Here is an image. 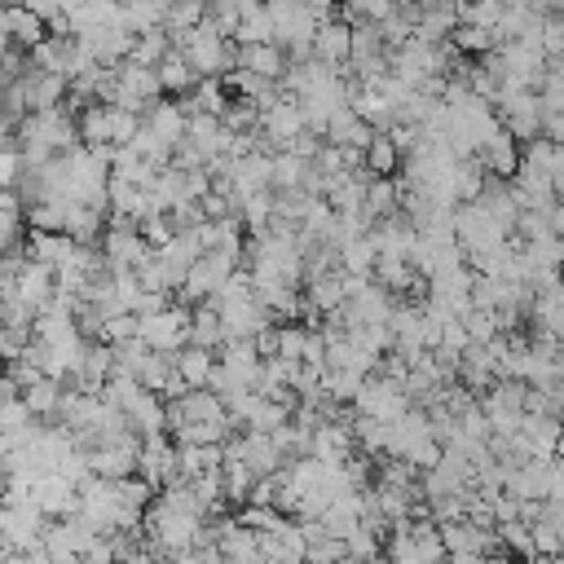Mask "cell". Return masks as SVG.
<instances>
[{
  "instance_id": "1",
  "label": "cell",
  "mask_w": 564,
  "mask_h": 564,
  "mask_svg": "<svg viewBox=\"0 0 564 564\" xmlns=\"http://www.w3.org/2000/svg\"><path fill=\"white\" fill-rule=\"evenodd\" d=\"M494 115H498V123L516 137V141H533V137H542V97H538V88H498V97H494Z\"/></svg>"
},
{
  "instance_id": "2",
  "label": "cell",
  "mask_w": 564,
  "mask_h": 564,
  "mask_svg": "<svg viewBox=\"0 0 564 564\" xmlns=\"http://www.w3.org/2000/svg\"><path fill=\"white\" fill-rule=\"evenodd\" d=\"M410 405L414 401L405 397V383L392 379V375H383V370L366 375L361 388H357V397H352V414H370V419H383V423H397Z\"/></svg>"
},
{
  "instance_id": "3",
  "label": "cell",
  "mask_w": 564,
  "mask_h": 564,
  "mask_svg": "<svg viewBox=\"0 0 564 564\" xmlns=\"http://www.w3.org/2000/svg\"><path fill=\"white\" fill-rule=\"evenodd\" d=\"M189 313H194V304H185V300L176 295L167 308L141 317V339H145L150 348H159V352H181V348L189 344Z\"/></svg>"
},
{
  "instance_id": "4",
  "label": "cell",
  "mask_w": 564,
  "mask_h": 564,
  "mask_svg": "<svg viewBox=\"0 0 564 564\" xmlns=\"http://www.w3.org/2000/svg\"><path fill=\"white\" fill-rule=\"evenodd\" d=\"M308 123H304V106H300V97H291V93H278L264 110H260V150H282L295 132H304Z\"/></svg>"
},
{
  "instance_id": "5",
  "label": "cell",
  "mask_w": 564,
  "mask_h": 564,
  "mask_svg": "<svg viewBox=\"0 0 564 564\" xmlns=\"http://www.w3.org/2000/svg\"><path fill=\"white\" fill-rule=\"evenodd\" d=\"M154 247L141 238V225L137 220H110L106 234H101V256H106V269H137Z\"/></svg>"
},
{
  "instance_id": "6",
  "label": "cell",
  "mask_w": 564,
  "mask_h": 564,
  "mask_svg": "<svg viewBox=\"0 0 564 564\" xmlns=\"http://www.w3.org/2000/svg\"><path fill=\"white\" fill-rule=\"evenodd\" d=\"M137 476H141V480H150L154 489H163V485H172V480L181 476V463H176V436H172V432L141 436Z\"/></svg>"
},
{
  "instance_id": "7",
  "label": "cell",
  "mask_w": 564,
  "mask_h": 564,
  "mask_svg": "<svg viewBox=\"0 0 564 564\" xmlns=\"http://www.w3.org/2000/svg\"><path fill=\"white\" fill-rule=\"evenodd\" d=\"M313 57L344 70V66L352 62V22H348V18H326V22H317Z\"/></svg>"
},
{
  "instance_id": "8",
  "label": "cell",
  "mask_w": 564,
  "mask_h": 564,
  "mask_svg": "<svg viewBox=\"0 0 564 564\" xmlns=\"http://www.w3.org/2000/svg\"><path fill=\"white\" fill-rule=\"evenodd\" d=\"M476 159L485 163V172H489V176L511 181V176H516V167H520V141H516L507 128H498V132H489V137L480 141Z\"/></svg>"
},
{
  "instance_id": "9",
  "label": "cell",
  "mask_w": 564,
  "mask_h": 564,
  "mask_svg": "<svg viewBox=\"0 0 564 564\" xmlns=\"http://www.w3.org/2000/svg\"><path fill=\"white\" fill-rule=\"evenodd\" d=\"M238 66L242 70H251V75H260V79H282V70L291 66V57H286V48L278 44V40H256V44H238Z\"/></svg>"
},
{
  "instance_id": "10",
  "label": "cell",
  "mask_w": 564,
  "mask_h": 564,
  "mask_svg": "<svg viewBox=\"0 0 564 564\" xmlns=\"http://www.w3.org/2000/svg\"><path fill=\"white\" fill-rule=\"evenodd\" d=\"M145 123L163 137V141H172V145H181L185 141V128H189V110H185V101L181 97H154L150 106H145Z\"/></svg>"
},
{
  "instance_id": "11",
  "label": "cell",
  "mask_w": 564,
  "mask_h": 564,
  "mask_svg": "<svg viewBox=\"0 0 564 564\" xmlns=\"http://www.w3.org/2000/svg\"><path fill=\"white\" fill-rule=\"evenodd\" d=\"M53 295H57V269L26 256V264H22V273H18V300H26V304L40 313Z\"/></svg>"
},
{
  "instance_id": "12",
  "label": "cell",
  "mask_w": 564,
  "mask_h": 564,
  "mask_svg": "<svg viewBox=\"0 0 564 564\" xmlns=\"http://www.w3.org/2000/svg\"><path fill=\"white\" fill-rule=\"evenodd\" d=\"M123 414H128V423H132V427H137L141 436L167 432V401H163L159 392H150V388H137V392L128 397Z\"/></svg>"
},
{
  "instance_id": "13",
  "label": "cell",
  "mask_w": 564,
  "mask_h": 564,
  "mask_svg": "<svg viewBox=\"0 0 564 564\" xmlns=\"http://www.w3.org/2000/svg\"><path fill=\"white\" fill-rule=\"evenodd\" d=\"M75 251H79V238H70L66 229H31V247H26L31 260H44V264L62 269V264L75 260Z\"/></svg>"
},
{
  "instance_id": "14",
  "label": "cell",
  "mask_w": 564,
  "mask_h": 564,
  "mask_svg": "<svg viewBox=\"0 0 564 564\" xmlns=\"http://www.w3.org/2000/svg\"><path fill=\"white\" fill-rule=\"evenodd\" d=\"M216 542H220V560H260V533L238 516L216 524Z\"/></svg>"
},
{
  "instance_id": "15",
  "label": "cell",
  "mask_w": 564,
  "mask_h": 564,
  "mask_svg": "<svg viewBox=\"0 0 564 564\" xmlns=\"http://www.w3.org/2000/svg\"><path fill=\"white\" fill-rule=\"evenodd\" d=\"M326 141H335V145H352V150H366L370 145V137H375V128L352 110V106H339L330 119H326V132H322Z\"/></svg>"
},
{
  "instance_id": "16",
  "label": "cell",
  "mask_w": 564,
  "mask_h": 564,
  "mask_svg": "<svg viewBox=\"0 0 564 564\" xmlns=\"http://www.w3.org/2000/svg\"><path fill=\"white\" fill-rule=\"evenodd\" d=\"M137 454H141V449H132V445H93V449H88V467H93L97 476L119 480V476H132V471H137Z\"/></svg>"
},
{
  "instance_id": "17",
  "label": "cell",
  "mask_w": 564,
  "mask_h": 564,
  "mask_svg": "<svg viewBox=\"0 0 564 564\" xmlns=\"http://www.w3.org/2000/svg\"><path fill=\"white\" fill-rule=\"evenodd\" d=\"M154 70H159V84H163V93H167V97H185V93H189V88L203 79V75L189 66V57H185L181 48H172V53H167V57H163Z\"/></svg>"
},
{
  "instance_id": "18",
  "label": "cell",
  "mask_w": 564,
  "mask_h": 564,
  "mask_svg": "<svg viewBox=\"0 0 564 564\" xmlns=\"http://www.w3.org/2000/svg\"><path fill=\"white\" fill-rule=\"evenodd\" d=\"M189 344H203V348H220L225 344V322H220L216 300L194 304V313H189Z\"/></svg>"
},
{
  "instance_id": "19",
  "label": "cell",
  "mask_w": 564,
  "mask_h": 564,
  "mask_svg": "<svg viewBox=\"0 0 564 564\" xmlns=\"http://www.w3.org/2000/svg\"><path fill=\"white\" fill-rule=\"evenodd\" d=\"M176 463H181V476L194 480L203 471H216L225 463V445H194V441H176Z\"/></svg>"
},
{
  "instance_id": "20",
  "label": "cell",
  "mask_w": 564,
  "mask_h": 564,
  "mask_svg": "<svg viewBox=\"0 0 564 564\" xmlns=\"http://www.w3.org/2000/svg\"><path fill=\"white\" fill-rule=\"evenodd\" d=\"M4 22H9V40H18L22 48H35L40 40H44V18L35 13V9H26L22 0L18 4H4Z\"/></svg>"
},
{
  "instance_id": "21",
  "label": "cell",
  "mask_w": 564,
  "mask_h": 564,
  "mask_svg": "<svg viewBox=\"0 0 564 564\" xmlns=\"http://www.w3.org/2000/svg\"><path fill=\"white\" fill-rule=\"evenodd\" d=\"M75 123L84 145H110V101H84L75 110Z\"/></svg>"
},
{
  "instance_id": "22",
  "label": "cell",
  "mask_w": 564,
  "mask_h": 564,
  "mask_svg": "<svg viewBox=\"0 0 564 564\" xmlns=\"http://www.w3.org/2000/svg\"><path fill=\"white\" fill-rule=\"evenodd\" d=\"M212 366H216V348H203V344H185L176 352V375L189 383V388H207L212 379Z\"/></svg>"
},
{
  "instance_id": "23",
  "label": "cell",
  "mask_w": 564,
  "mask_h": 564,
  "mask_svg": "<svg viewBox=\"0 0 564 564\" xmlns=\"http://www.w3.org/2000/svg\"><path fill=\"white\" fill-rule=\"evenodd\" d=\"M62 379L53 375H35L26 388H22V401L35 410V419H57V405H62Z\"/></svg>"
},
{
  "instance_id": "24",
  "label": "cell",
  "mask_w": 564,
  "mask_h": 564,
  "mask_svg": "<svg viewBox=\"0 0 564 564\" xmlns=\"http://www.w3.org/2000/svg\"><path fill=\"white\" fill-rule=\"evenodd\" d=\"M167 53H172V35H167V26L137 31V35H132V48H128V57L141 62V66H159Z\"/></svg>"
},
{
  "instance_id": "25",
  "label": "cell",
  "mask_w": 564,
  "mask_h": 564,
  "mask_svg": "<svg viewBox=\"0 0 564 564\" xmlns=\"http://www.w3.org/2000/svg\"><path fill=\"white\" fill-rule=\"evenodd\" d=\"M308 163L313 159H304V154H295V150H273V189L278 194H286V189H300L304 185V176H308Z\"/></svg>"
},
{
  "instance_id": "26",
  "label": "cell",
  "mask_w": 564,
  "mask_h": 564,
  "mask_svg": "<svg viewBox=\"0 0 564 564\" xmlns=\"http://www.w3.org/2000/svg\"><path fill=\"white\" fill-rule=\"evenodd\" d=\"M366 212H370L375 220L401 212V185H397L392 176H375V172H370V181H366Z\"/></svg>"
},
{
  "instance_id": "27",
  "label": "cell",
  "mask_w": 564,
  "mask_h": 564,
  "mask_svg": "<svg viewBox=\"0 0 564 564\" xmlns=\"http://www.w3.org/2000/svg\"><path fill=\"white\" fill-rule=\"evenodd\" d=\"M220 476H225V498H229V502H238V507L251 498V489H256V480H260V476H256L242 458H234V454H225Z\"/></svg>"
},
{
  "instance_id": "28",
  "label": "cell",
  "mask_w": 564,
  "mask_h": 564,
  "mask_svg": "<svg viewBox=\"0 0 564 564\" xmlns=\"http://www.w3.org/2000/svg\"><path fill=\"white\" fill-rule=\"evenodd\" d=\"M401 163V145L392 141V132H375L370 145H366V172L375 176H392Z\"/></svg>"
},
{
  "instance_id": "29",
  "label": "cell",
  "mask_w": 564,
  "mask_h": 564,
  "mask_svg": "<svg viewBox=\"0 0 564 564\" xmlns=\"http://www.w3.org/2000/svg\"><path fill=\"white\" fill-rule=\"evenodd\" d=\"M212 0H167V31H194L198 22H207Z\"/></svg>"
},
{
  "instance_id": "30",
  "label": "cell",
  "mask_w": 564,
  "mask_h": 564,
  "mask_svg": "<svg viewBox=\"0 0 564 564\" xmlns=\"http://www.w3.org/2000/svg\"><path fill=\"white\" fill-rule=\"evenodd\" d=\"M546 62H564V9L542 13V35H538Z\"/></svg>"
},
{
  "instance_id": "31",
  "label": "cell",
  "mask_w": 564,
  "mask_h": 564,
  "mask_svg": "<svg viewBox=\"0 0 564 564\" xmlns=\"http://www.w3.org/2000/svg\"><path fill=\"white\" fill-rule=\"evenodd\" d=\"M145 115L141 110H123V106H110V145H128L137 132H141Z\"/></svg>"
},
{
  "instance_id": "32",
  "label": "cell",
  "mask_w": 564,
  "mask_h": 564,
  "mask_svg": "<svg viewBox=\"0 0 564 564\" xmlns=\"http://www.w3.org/2000/svg\"><path fill=\"white\" fill-rule=\"evenodd\" d=\"M502 13H507V0H467L463 4V22H476V26H489V31H498Z\"/></svg>"
},
{
  "instance_id": "33",
  "label": "cell",
  "mask_w": 564,
  "mask_h": 564,
  "mask_svg": "<svg viewBox=\"0 0 564 564\" xmlns=\"http://www.w3.org/2000/svg\"><path fill=\"white\" fill-rule=\"evenodd\" d=\"M234 40H238V44H256V40H273V18H269V9H256V13H247V18L238 22V31H234Z\"/></svg>"
},
{
  "instance_id": "34",
  "label": "cell",
  "mask_w": 564,
  "mask_h": 564,
  "mask_svg": "<svg viewBox=\"0 0 564 564\" xmlns=\"http://www.w3.org/2000/svg\"><path fill=\"white\" fill-rule=\"evenodd\" d=\"M419 4H423V9H432V4H445V9H463L467 0H419Z\"/></svg>"
}]
</instances>
